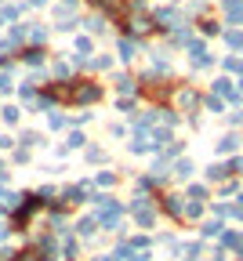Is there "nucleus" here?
Here are the masks:
<instances>
[{"instance_id":"f257e3e1","label":"nucleus","mask_w":243,"mask_h":261,"mask_svg":"<svg viewBox=\"0 0 243 261\" xmlns=\"http://www.w3.org/2000/svg\"><path fill=\"white\" fill-rule=\"evenodd\" d=\"M15 207V196L11 192H0V211H11Z\"/></svg>"}]
</instances>
